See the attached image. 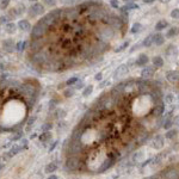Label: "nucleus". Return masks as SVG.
Returning <instances> with one entry per match:
<instances>
[{"mask_svg":"<svg viewBox=\"0 0 179 179\" xmlns=\"http://www.w3.org/2000/svg\"><path fill=\"white\" fill-rule=\"evenodd\" d=\"M111 165H112V160H111V159H106V160L104 161V163H103V165L100 166L99 172H104V171H106V170L109 168Z\"/></svg>","mask_w":179,"mask_h":179,"instance_id":"nucleus-18","label":"nucleus"},{"mask_svg":"<svg viewBox=\"0 0 179 179\" xmlns=\"http://www.w3.org/2000/svg\"><path fill=\"white\" fill-rule=\"evenodd\" d=\"M143 158H145V154H143L142 152H136V153L133 155V163H134V164L140 163V161L143 160Z\"/></svg>","mask_w":179,"mask_h":179,"instance_id":"nucleus-17","label":"nucleus"},{"mask_svg":"<svg viewBox=\"0 0 179 179\" xmlns=\"http://www.w3.org/2000/svg\"><path fill=\"white\" fill-rule=\"evenodd\" d=\"M142 44L145 45V47H147V48H149V47L153 44V41H152V35H151V36H147V37H146L145 40H143Z\"/></svg>","mask_w":179,"mask_h":179,"instance_id":"nucleus-26","label":"nucleus"},{"mask_svg":"<svg viewBox=\"0 0 179 179\" xmlns=\"http://www.w3.org/2000/svg\"><path fill=\"white\" fill-rule=\"evenodd\" d=\"M43 12H44V6H43L42 4L36 3V4H33V5L30 7V16H32V17L41 16Z\"/></svg>","mask_w":179,"mask_h":179,"instance_id":"nucleus-4","label":"nucleus"},{"mask_svg":"<svg viewBox=\"0 0 179 179\" xmlns=\"http://www.w3.org/2000/svg\"><path fill=\"white\" fill-rule=\"evenodd\" d=\"M36 116H32V117H30L29 118V121H28V125H26V131H30L31 130V127H33V124H35V121H36Z\"/></svg>","mask_w":179,"mask_h":179,"instance_id":"nucleus-23","label":"nucleus"},{"mask_svg":"<svg viewBox=\"0 0 179 179\" xmlns=\"http://www.w3.org/2000/svg\"><path fill=\"white\" fill-rule=\"evenodd\" d=\"M167 25H168V23H167L166 21L161 19V21H159V22L155 24V29H156V30H164V29L167 28Z\"/></svg>","mask_w":179,"mask_h":179,"instance_id":"nucleus-20","label":"nucleus"},{"mask_svg":"<svg viewBox=\"0 0 179 179\" xmlns=\"http://www.w3.org/2000/svg\"><path fill=\"white\" fill-rule=\"evenodd\" d=\"M3 168H4V164H3V163H0V171H1Z\"/></svg>","mask_w":179,"mask_h":179,"instance_id":"nucleus-55","label":"nucleus"},{"mask_svg":"<svg viewBox=\"0 0 179 179\" xmlns=\"http://www.w3.org/2000/svg\"><path fill=\"white\" fill-rule=\"evenodd\" d=\"M22 136H23V133H17L16 135H12L11 137H10V142H14V141H18V140H19V139H22Z\"/></svg>","mask_w":179,"mask_h":179,"instance_id":"nucleus-31","label":"nucleus"},{"mask_svg":"<svg viewBox=\"0 0 179 179\" xmlns=\"http://www.w3.org/2000/svg\"><path fill=\"white\" fill-rule=\"evenodd\" d=\"M55 115H56V116H55L56 118H63V117L66 116V111H65L63 109H59V110L55 112Z\"/></svg>","mask_w":179,"mask_h":179,"instance_id":"nucleus-35","label":"nucleus"},{"mask_svg":"<svg viewBox=\"0 0 179 179\" xmlns=\"http://www.w3.org/2000/svg\"><path fill=\"white\" fill-rule=\"evenodd\" d=\"M36 137V134H31V136H30V139H35Z\"/></svg>","mask_w":179,"mask_h":179,"instance_id":"nucleus-56","label":"nucleus"},{"mask_svg":"<svg viewBox=\"0 0 179 179\" xmlns=\"http://www.w3.org/2000/svg\"><path fill=\"white\" fill-rule=\"evenodd\" d=\"M175 135H177V130H175V129H173V130L167 131V133H166V135H165V137H166V139H168V140H171V139H173Z\"/></svg>","mask_w":179,"mask_h":179,"instance_id":"nucleus-33","label":"nucleus"},{"mask_svg":"<svg viewBox=\"0 0 179 179\" xmlns=\"http://www.w3.org/2000/svg\"><path fill=\"white\" fill-rule=\"evenodd\" d=\"M94 79H96L97 81H100V80L103 79V73H102V72H99V73H97V74H96Z\"/></svg>","mask_w":179,"mask_h":179,"instance_id":"nucleus-45","label":"nucleus"},{"mask_svg":"<svg viewBox=\"0 0 179 179\" xmlns=\"http://www.w3.org/2000/svg\"><path fill=\"white\" fill-rule=\"evenodd\" d=\"M139 47H140V44H135V45H134V47H133V49H131V50H130V51H131V53H133V51H135V50H136V49H139Z\"/></svg>","mask_w":179,"mask_h":179,"instance_id":"nucleus-52","label":"nucleus"},{"mask_svg":"<svg viewBox=\"0 0 179 179\" xmlns=\"http://www.w3.org/2000/svg\"><path fill=\"white\" fill-rule=\"evenodd\" d=\"M124 3H128V4H131V3H135V0H123Z\"/></svg>","mask_w":179,"mask_h":179,"instance_id":"nucleus-53","label":"nucleus"},{"mask_svg":"<svg viewBox=\"0 0 179 179\" xmlns=\"http://www.w3.org/2000/svg\"><path fill=\"white\" fill-rule=\"evenodd\" d=\"M163 4H166V3H168V1H171V0H160Z\"/></svg>","mask_w":179,"mask_h":179,"instance_id":"nucleus-54","label":"nucleus"},{"mask_svg":"<svg viewBox=\"0 0 179 179\" xmlns=\"http://www.w3.org/2000/svg\"><path fill=\"white\" fill-rule=\"evenodd\" d=\"M122 9H123L124 11H129V10H133V9H139V6H137V5H135L134 3H131V4H128V5L123 6Z\"/></svg>","mask_w":179,"mask_h":179,"instance_id":"nucleus-34","label":"nucleus"},{"mask_svg":"<svg viewBox=\"0 0 179 179\" xmlns=\"http://www.w3.org/2000/svg\"><path fill=\"white\" fill-rule=\"evenodd\" d=\"M43 1L48 6H55L56 5V0H43Z\"/></svg>","mask_w":179,"mask_h":179,"instance_id":"nucleus-40","label":"nucleus"},{"mask_svg":"<svg viewBox=\"0 0 179 179\" xmlns=\"http://www.w3.org/2000/svg\"><path fill=\"white\" fill-rule=\"evenodd\" d=\"M77 84V86H75V90H80V88H82V86H84V84H82V81H80V82H75Z\"/></svg>","mask_w":179,"mask_h":179,"instance_id":"nucleus-47","label":"nucleus"},{"mask_svg":"<svg viewBox=\"0 0 179 179\" xmlns=\"http://www.w3.org/2000/svg\"><path fill=\"white\" fill-rule=\"evenodd\" d=\"M58 143H59V141H55V142H53V145H51V146L49 147V149H48V151H49V153H51V152H53L54 149H55V148H56V146H58Z\"/></svg>","mask_w":179,"mask_h":179,"instance_id":"nucleus-44","label":"nucleus"},{"mask_svg":"<svg viewBox=\"0 0 179 179\" xmlns=\"http://www.w3.org/2000/svg\"><path fill=\"white\" fill-rule=\"evenodd\" d=\"M107 84H110V81H109V80H106V81H104V82H102L99 87H105V85H107Z\"/></svg>","mask_w":179,"mask_h":179,"instance_id":"nucleus-49","label":"nucleus"},{"mask_svg":"<svg viewBox=\"0 0 179 179\" xmlns=\"http://www.w3.org/2000/svg\"><path fill=\"white\" fill-rule=\"evenodd\" d=\"M22 149H23V147H22L21 145H14V146L10 149V152H9V156H13V155L18 154Z\"/></svg>","mask_w":179,"mask_h":179,"instance_id":"nucleus-16","label":"nucleus"},{"mask_svg":"<svg viewBox=\"0 0 179 179\" xmlns=\"http://www.w3.org/2000/svg\"><path fill=\"white\" fill-rule=\"evenodd\" d=\"M21 146H22L23 148H25V147L28 146V140H26V139H23V140L21 141Z\"/></svg>","mask_w":179,"mask_h":179,"instance_id":"nucleus-46","label":"nucleus"},{"mask_svg":"<svg viewBox=\"0 0 179 179\" xmlns=\"http://www.w3.org/2000/svg\"><path fill=\"white\" fill-rule=\"evenodd\" d=\"M151 147L152 148H154V149H161L164 147V137L163 136H160V135H158V136H155L153 140H152V142H151Z\"/></svg>","mask_w":179,"mask_h":179,"instance_id":"nucleus-5","label":"nucleus"},{"mask_svg":"<svg viewBox=\"0 0 179 179\" xmlns=\"http://www.w3.org/2000/svg\"><path fill=\"white\" fill-rule=\"evenodd\" d=\"M147 63H148V56L146 55V54H141L136 60V65L141 67V66H146Z\"/></svg>","mask_w":179,"mask_h":179,"instance_id":"nucleus-11","label":"nucleus"},{"mask_svg":"<svg viewBox=\"0 0 179 179\" xmlns=\"http://www.w3.org/2000/svg\"><path fill=\"white\" fill-rule=\"evenodd\" d=\"M153 65H154V67H158V68L163 67V66H164V60H163V58H161V56H155V58H153Z\"/></svg>","mask_w":179,"mask_h":179,"instance_id":"nucleus-19","label":"nucleus"},{"mask_svg":"<svg viewBox=\"0 0 179 179\" xmlns=\"http://www.w3.org/2000/svg\"><path fill=\"white\" fill-rule=\"evenodd\" d=\"M93 92V86L92 85H88V86H86V88L84 90V92H82V96L84 97H87V96H90Z\"/></svg>","mask_w":179,"mask_h":179,"instance_id":"nucleus-25","label":"nucleus"},{"mask_svg":"<svg viewBox=\"0 0 179 179\" xmlns=\"http://www.w3.org/2000/svg\"><path fill=\"white\" fill-rule=\"evenodd\" d=\"M178 33V28H172V29H170L168 30V32H167V37L168 38H171V37H173V36H175Z\"/></svg>","mask_w":179,"mask_h":179,"instance_id":"nucleus-28","label":"nucleus"},{"mask_svg":"<svg viewBox=\"0 0 179 179\" xmlns=\"http://www.w3.org/2000/svg\"><path fill=\"white\" fill-rule=\"evenodd\" d=\"M88 18H91L92 21L103 19V18H105V13L102 10H92L91 13H90V16H88Z\"/></svg>","mask_w":179,"mask_h":179,"instance_id":"nucleus-6","label":"nucleus"},{"mask_svg":"<svg viewBox=\"0 0 179 179\" xmlns=\"http://www.w3.org/2000/svg\"><path fill=\"white\" fill-rule=\"evenodd\" d=\"M155 1V0H143V3H146V4H153Z\"/></svg>","mask_w":179,"mask_h":179,"instance_id":"nucleus-51","label":"nucleus"},{"mask_svg":"<svg viewBox=\"0 0 179 179\" xmlns=\"http://www.w3.org/2000/svg\"><path fill=\"white\" fill-rule=\"evenodd\" d=\"M110 4H111V6H112L114 9H118V6H119L118 0H110Z\"/></svg>","mask_w":179,"mask_h":179,"instance_id":"nucleus-43","label":"nucleus"},{"mask_svg":"<svg viewBox=\"0 0 179 179\" xmlns=\"http://www.w3.org/2000/svg\"><path fill=\"white\" fill-rule=\"evenodd\" d=\"M172 119L171 118H166L165 121H164V125H163V127H164V129H170L171 127H172Z\"/></svg>","mask_w":179,"mask_h":179,"instance_id":"nucleus-29","label":"nucleus"},{"mask_svg":"<svg viewBox=\"0 0 179 179\" xmlns=\"http://www.w3.org/2000/svg\"><path fill=\"white\" fill-rule=\"evenodd\" d=\"M56 168H58V165H56L55 163H50V164H48V165L45 166L44 172L48 173V174H51L53 172H55V171H56Z\"/></svg>","mask_w":179,"mask_h":179,"instance_id":"nucleus-15","label":"nucleus"},{"mask_svg":"<svg viewBox=\"0 0 179 179\" xmlns=\"http://www.w3.org/2000/svg\"><path fill=\"white\" fill-rule=\"evenodd\" d=\"M67 165H68V167H69L70 170H75V168H77V163H75V160H73V159H72V160L69 159Z\"/></svg>","mask_w":179,"mask_h":179,"instance_id":"nucleus-36","label":"nucleus"},{"mask_svg":"<svg viewBox=\"0 0 179 179\" xmlns=\"http://www.w3.org/2000/svg\"><path fill=\"white\" fill-rule=\"evenodd\" d=\"M114 37V30L110 28H106V29H102L98 32V38L102 42H109L111 38Z\"/></svg>","mask_w":179,"mask_h":179,"instance_id":"nucleus-2","label":"nucleus"},{"mask_svg":"<svg viewBox=\"0 0 179 179\" xmlns=\"http://www.w3.org/2000/svg\"><path fill=\"white\" fill-rule=\"evenodd\" d=\"M165 100H166V104H171V103L174 100L173 94H167V96H166V98H165Z\"/></svg>","mask_w":179,"mask_h":179,"instance_id":"nucleus-41","label":"nucleus"},{"mask_svg":"<svg viewBox=\"0 0 179 179\" xmlns=\"http://www.w3.org/2000/svg\"><path fill=\"white\" fill-rule=\"evenodd\" d=\"M51 128H53V124H51L50 122H48V123H44V124L42 125V127H41L42 131H49Z\"/></svg>","mask_w":179,"mask_h":179,"instance_id":"nucleus-32","label":"nucleus"},{"mask_svg":"<svg viewBox=\"0 0 179 179\" xmlns=\"http://www.w3.org/2000/svg\"><path fill=\"white\" fill-rule=\"evenodd\" d=\"M48 26L45 24H43L42 22H38L33 28H32V32H31V37L32 38H41L42 36L45 33Z\"/></svg>","mask_w":179,"mask_h":179,"instance_id":"nucleus-1","label":"nucleus"},{"mask_svg":"<svg viewBox=\"0 0 179 179\" xmlns=\"http://www.w3.org/2000/svg\"><path fill=\"white\" fill-rule=\"evenodd\" d=\"M178 16H179V10H178V9H174V10L171 12V17L174 18V19H177Z\"/></svg>","mask_w":179,"mask_h":179,"instance_id":"nucleus-42","label":"nucleus"},{"mask_svg":"<svg viewBox=\"0 0 179 179\" xmlns=\"http://www.w3.org/2000/svg\"><path fill=\"white\" fill-rule=\"evenodd\" d=\"M10 4V0H0V9L5 10Z\"/></svg>","mask_w":179,"mask_h":179,"instance_id":"nucleus-37","label":"nucleus"},{"mask_svg":"<svg viewBox=\"0 0 179 179\" xmlns=\"http://www.w3.org/2000/svg\"><path fill=\"white\" fill-rule=\"evenodd\" d=\"M3 47H4V49L6 50V51H9V53H11V51H13L14 50V43H13V41L12 40H6V41H4V43H3Z\"/></svg>","mask_w":179,"mask_h":179,"instance_id":"nucleus-12","label":"nucleus"},{"mask_svg":"<svg viewBox=\"0 0 179 179\" xmlns=\"http://www.w3.org/2000/svg\"><path fill=\"white\" fill-rule=\"evenodd\" d=\"M30 1H37V0H30Z\"/></svg>","mask_w":179,"mask_h":179,"instance_id":"nucleus-57","label":"nucleus"},{"mask_svg":"<svg viewBox=\"0 0 179 179\" xmlns=\"http://www.w3.org/2000/svg\"><path fill=\"white\" fill-rule=\"evenodd\" d=\"M142 29H143V26H142V24H140V23H135L133 26H131V33H137V32H141L142 31Z\"/></svg>","mask_w":179,"mask_h":179,"instance_id":"nucleus-22","label":"nucleus"},{"mask_svg":"<svg viewBox=\"0 0 179 179\" xmlns=\"http://www.w3.org/2000/svg\"><path fill=\"white\" fill-rule=\"evenodd\" d=\"M18 28H19L21 30H23V31H28L30 29V23L28 21H25V19H22V21L18 22Z\"/></svg>","mask_w":179,"mask_h":179,"instance_id":"nucleus-14","label":"nucleus"},{"mask_svg":"<svg viewBox=\"0 0 179 179\" xmlns=\"http://www.w3.org/2000/svg\"><path fill=\"white\" fill-rule=\"evenodd\" d=\"M77 81H78V78H77V77H73V78H70V79H68V80L66 81V85H67V86H72V85H74Z\"/></svg>","mask_w":179,"mask_h":179,"instance_id":"nucleus-38","label":"nucleus"},{"mask_svg":"<svg viewBox=\"0 0 179 179\" xmlns=\"http://www.w3.org/2000/svg\"><path fill=\"white\" fill-rule=\"evenodd\" d=\"M74 93H75V90H74V88H67L66 91L63 92V94H65L66 97H73Z\"/></svg>","mask_w":179,"mask_h":179,"instance_id":"nucleus-30","label":"nucleus"},{"mask_svg":"<svg viewBox=\"0 0 179 179\" xmlns=\"http://www.w3.org/2000/svg\"><path fill=\"white\" fill-rule=\"evenodd\" d=\"M128 73H129V67L127 65H121L114 72V77L115 78H122V77H125Z\"/></svg>","mask_w":179,"mask_h":179,"instance_id":"nucleus-3","label":"nucleus"},{"mask_svg":"<svg viewBox=\"0 0 179 179\" xmlns=\"http://www.w3.org/2000/svg\"><path fill=\"white\" fill-rule=\"evenodd\" d=\"M5 30L7 33H14L16 32V24L14 23H7L5 26Z\"/></svg>","mask_w":179,"mask_h":179,"instance_id":"nucleus-21","label":"nucleus"},{"mask_svg":"<svg viewBox=\"0 0 179 179\" xmlns=\"http://www.w3.org/2000/svg\"><path fill=\"white\" fill-rule=\"evenodd\" d=\"M47 179H58V175H56V174H53V173H51V174H50V175H49Z\"/></svg>","mask_w":179,"mask_h":179,"instance_id":"nucleus-48","label":"nucleus"},{"mask_svg":"<svg viewBox=\"0 0 179 179\" xmlns=\"http://www.w3.org/2000/svg\"><path fill=\"white\" fill-rule=\"evenodd\" d=\"M178 72L177 70H167L166 72V79L170 81V82H177L178 81Z\"/></svg>","mask_w":179,"mask_h":179,"instance_id":"nucleus-7","label":"nucleus"},{"mask_svg":"<svg viewBox=\"0 0 179 179\" xmlns=\"http://www.w3.org/2000/svg\"><path fill=\"white\" fill-rule=\"evenodd\" d=\"M25 45H26V42H25V41H21V42L17 43L16 48H17L18 51H23V50L25 49Z\"/></svg>","mask_w":179,"mask_h":179,"instance_id":"nucleus-27","label":"nucleus"},{"mask_svg":"<svg viewBox=\"0 0 179 179\" xmlns=\"http://www.w3.org/2000/svg\"><path fill=\"white\" fill-rule=\"evenodd\" d=\"M23 92L26 94V96H32L33 94V87L32 86H23Z\"/></svg>","mask_w":179,"mask_h":179,"instance_id":"nucleus-24","label":"nucleus"},{"mask_svg":"<svg viewBox=\"0 0 179 179\" xmlns=\"http://www.w3.org/2000/svg\"><path fill=\"white\" fill-rule=\"evenodd\" d=\"M51 137H53V135L50 131H43V134L40 135V141L42 143H47L49 140H51Z\"/></svg>","mask_w":179,"mask_h":179,"instance_id":"nucleus-13","label":"nucleus"},{"mask_svg":"<svg viewBox=\"0 0 179 179\" xmlns=\"http://www.w3.org/2000/svg\"><path fill=\"white\" fill-rule=\"evenodd\" d=\"M63 14L70 19H75L79 14V11L77 9H68V10H63Z\"/></svg>","mask_w":179,"mask_h":179,"instance_id":"nucleus-9","label":"nucleus"},{"mask_svg":"<svg viewBox=\"0 0 179 179\" xmlns=\"http://www.w3.org/2000/svg\"><path fill=\"white\" fill-rule=\"evenodd\" d=\"M6 17H0V23H6Z\"/></svg>","mask_w":179,"mask_h":179,"instance_id":"nucleus-50","label":"nucleus"},{"mask_svg":"<svg viewBox=\"0 0 179 179\" xmlns=\"http://www.w3.org/2000/svg\"><path fill=\"white\" fill-rule=\"evenodd\" d=\"M152 41L156 45H163L165 42V37L161 33H155V35H152Z\"/></svg>","mask_w":179,"mask_h":179,"instance_id":"nucleus-8","label":"nucleus"},{"mask_svg":"<svg viewBox=\"0 0 179 179\" xmlns=\"http://www.w3.org/2000/svg\"><path fill=\"white\" fill-rule=\"evenodd\" d=\"M128 45H129V42H124V43H123V44H122V45H121L119 48H117V49H116L115 51H116V53H119V51H123V50H124L125 48H127Z\"/></svg>","mask_w":179,"mask_h":179,"instance_id":"nucleus-39","label":"nucleus"},{"mask_svg":"<svg viewBox=\"0 0 179 179\" xmlns=\"http://www.w3.org/2000/svg\"><path fill=\"white\" fill-rule=\"evenodd\" d=\"M153 74H154V68H152V67H146L141 72V77L143 79H149L151 77H153Z\"/></svg>","mask_w":179,"mask_h":179,"instance_id":"nucleus-10","label":"nucleus"}]
</instances>
